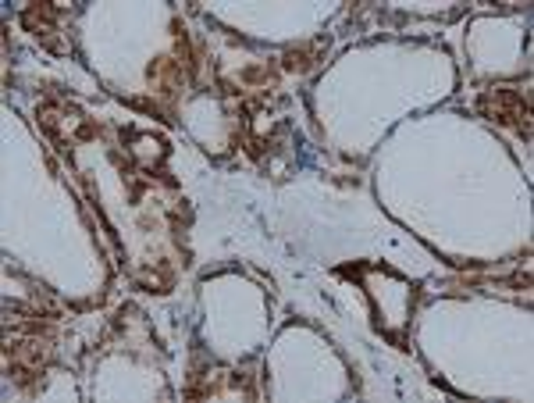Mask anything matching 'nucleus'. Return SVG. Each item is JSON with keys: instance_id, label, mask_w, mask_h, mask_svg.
<instances>
[{"instance_id": "7ed1b4c3", "label": "nucleus", "mask_w": 534, "mask_h": 403, "mask_svg": "<svg viewBox=\"0 0 534 403\" xmlns=\"http://www.w3.org/2000/svg\"><path fill=\"white\" fill-rule=\"evenodd\" d=\"M22 22H25V29H29V33L43 43V47L61 50V43L54 40V36H57V8H54V4H47V0H36V4H29V8H25Z\"/></svg>"}, {"instance_id": "f03ea898", "label": "nucleus", "mask_w": 534, "mask_h": 403, "mask_svg": "<svg viewBox=\"0 0 534 403\" xmlns=\"http://www.w3.org/2000/svg\"><path fill=\"white\" fill-rule=\"evenodd\" d=\"M47 357H50V350L40 343V339H29V343L8 346V371H11V379L22 382V386H29V382L40 379V375H43V368H47Z\"/></svg>"}, {"instance_id": "20e7f679", "label": "nucleus", "mask_w": 534, "mask_h": 403, "mask_svg": "<svg viewBox=\"0 0 534 403\" xmlns=\"http://www.w3.org/2000/svg\"><path fill=\"white\" fill-rule=\"evenodd\" d=\"M150 86H154L157 93H164V97H175L178 90H182V83H186V65L175 58H154L150 61Z\"/></svg>"}, {"instance_id": "f257e3e1", "label": "nucleus", "mask_w": 534, "mask_h": 403, "mask_svg": "<svg viewBox=\"0 0 534 403\" xmlns=\"http://www.w3.org/2000/svg\"><path fill=\"white\" fill-rule=\"evenodd\" d=\"M478 111L488 118V122L513 125L517 132L531 136V104H527L524 93H517V90H488L485 97L478 100Z\"/></svg>"}, {"instance_id": "39448f33", "label": "nucleus", "mask_w": 534, "mask_h": 403, "mask_svg": "<svg viewBox=\"0 0 534 403\" xmlns=\"http://www.w3.org/2000/svg\"><path fill=\"white\" fill-rule=\"evenodd\" d=\"M317 58H321V43H310V47L289 50V54H285V68H289V72H310V68L317 65Z\"/></svg>"}]
</instances>
